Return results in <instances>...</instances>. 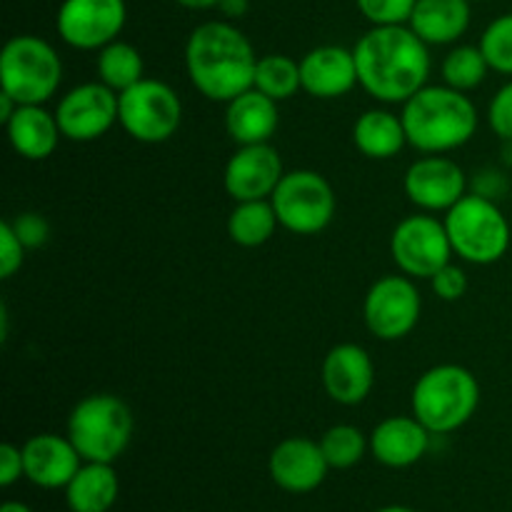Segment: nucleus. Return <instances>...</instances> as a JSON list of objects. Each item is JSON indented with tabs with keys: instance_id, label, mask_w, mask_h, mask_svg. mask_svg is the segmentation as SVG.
<instances>
[{
	"instance_id": "obj_10",
	"label": "nucleus",
	"mask_w": 512,
	"mask_h": 512,
	"mask_svg": "<svg viewBox=\"0 0 512 512\" xmlns=\"http://www.w3.org/2000/svg\"><path fill=\"white\" fill-rule=\"evenodd\" d=\"M448 228L433 215H410L400 220L390 238V255L408 278H433L453 258Z\"/></svg>"
},
{
	"instance_id": "obj_36",
	"label": "nucleus",
	"mask_w": 512,
	"mask_h": 512,
	"mask_svg": "<svg viewBox=\"0 0 512 512\" xmlns=\"http://www.w3.org/2000/svg\"><path fill=\"white\" fill-rule=\"evenodd\" d=\"M10 225H13L15 235H18L20 243H23L25 248H40V245L48 243L50 238L48 220L38 213L18 215V218L10 220Z\"/></svg>"
},
{
	"instance_id": "obj_26",
	"label": "nucleus",
	"mask_w": 512,
	"mask_h": 512,
	"mask_svg": "<svg viewBox=\"0 0 512 512\" xmlns=\"http://www.w3.org/2000/svg\"><path fill=\"white\" fill-rule=\"evenodd\" d=\"M278 225V215L270 200H245L230 213L228 235L240 248H260L273 238Z\"/></svg>"
},
{
	"instance_id": "obj_4",
	"label": "nucleus",
	"mask_w": 512,
	"mask_h": 512,
	"mask_svg": "<svg viewBox=\"0 0 512 512\" xmlns=\"http://www.w3.org/2000/svg\"><path fill=\"white\" fill-rule=\"evenodd\" d=\"M413 415L433 435L463 428L480 405V383L463 365H435L413 388Z\"/></svg>"
},
{
	"instance_id": "obj_22",
	"label": "nucleus",
	"mask_w": 512,
	"mask_h": 512,
	"mask_svg": "<svg viewBox=\"0 0 512 512\" xmlns=\"http://www.w3.org/2000/svg\"><path fill=\"white\" fill-rule=\"evenodd\" d=\"M5 128L13 150L25 160L50 158L63 135L55 113H48L43 105H18Z\"/></svg>"
},
{
	"instance_id": "obj_11",
	"label": "nucleus",
	"mask_w": 512,
	"mask_h": 512,
	"mask_svg": "<svg viewBox=\"0 0 512 512\" xmlns=\"http://www.w3.org/2000/svg\"><path fill=\"white\" fill-rule=\"evenodd\" d=\"M423 310L418 288L408 275H388L373 283L365 295L363 318L380 340H400L415 330Z\"/></svg>"
},
{
	"instance_id": "obj_34",
	"label": "nucleus",
	"mask_w": 512,
	"mask_h": 512,
	"mask_svg": "<svg viewBox=\"0 0 512 512\" xmlns=\"http://www.w3.org/2000/svg\"><path fill=\"white\" fill-rule=\"evenodd\" d=\"M488 120L495 135H500V138L512 143V80L508 85H503L495 93V98L490 100Z\"/></svg>"
},
{
	"instance_id": "obj_37",
	"label": "nucleus",
	"mask_w": 512,
	"mask_h": 512,
	"mask_svg": "<svg viewBox=\"0 0 512 512\" xmlns=\"http://www.w3.org/2000/svg\"><path fill=\"white\" fill-rule=\"evenodd\" d=\"M25 478V465H23V448H15L13 443L0 445V485L10 488Z\"/></svg>"
},
{
	"instance_id": "obj_21",
	"label": "nucleus",
	"mask_w": 512,
	"mask_h": 512,
	"mask_svg": "<svg viewBox=\"0 0 512 512\" xmlns=\"http://www.w3.org/2000/svg\"><path fill=\"white\" fill-rule=\"evenodd\" d=\"M280 123L278 100L250 88L233 98L225 110V128L238 145L270 143Z\"/></svg>"
},
{
	"instance_id": "obj_38",
	"label": "nucleus",
	"mask_w": 512,
	"mask_h": 512,
	"mask_svg": "<svg viewBox=\"0 0 512 512\" xmlns=\"http://www.w3.org/2000/svg\"><path fill=\"white\" fill-rule=\"evenodd\" d=\"M15 110H18V100L5 93V90H0V123H8Z\"/></svg>"
},
{
	"instance_id": "obj_30",
	"label": "nucleus",
	"mask_w": 512,
	"mask_h": 512,
	"mask_svg": "<svg viewBox=\"0 0 512 512\" xmlns=\"http://www.w3.org/2000/svg\"><path fill=\"white\" fill-rule=\"evenodd\" d=\"M490 65L485 60L483 50L475 48V45H460V48H453L443 60V80L445 85L455 90H468L478 88L480 83L488 75Z\"/></svg>"
},
{
	"instance_id": "obj_19",
	"label": "nucleus",
	"mask_w": 512,
	"mask_h": 512,
	"mask_svg": "<svg viewBox=\"0 0 512 512\" xmlns=\"http://www.w3.org/2000/svg\"><path fill=\"white\" fill-rule=\"evenodd\" d=\"M300 80L303 90L313 98L333 100L343 98L358 83V63L355 53L340 45H320L300 60Z\"/></svg>"
},
{
	"instance_id": "obj_31",
	"label": "nucleus",
	"mask_w": 512,
	"mask_h": 512,
	"mask_svg": "<svg viewBox=\"0 0 512 512\" xmlns=\"http://www.w3.org/2000/svg\"><path fill=\"white\" fill-rule=\"evenodd\" d=\"M480 50H483L490 70L512 75V13L500 15L485 28L483 38H480Z\"/></svg>"
},
{
	"instance_id": "obj_6",
	"label": "nucleus",
	"mask_w": 512,
	"mask_h": 512,
	"mask_svg": "<svg viewBox=\"0 0 512 512\" xmlns=\"http://www.w3.org/2000/svg\"><path fill=\"white\" fill-rule=\"evenodd\" d=\"M63 80V63L55 48L35 35H15L0 53V90L18 105H43Z\"/></svg>"
},
{
	"instance_id": "obj_3",
	"label": "nucleus",
	"mask_w": 512,
	"mask_h": 512,
	"mask_svg": "<svg viewBox=\"0 0 512 512\" xmlns=\"http://www.w3.org/2000/svg\"><path fill=\"white\" fill-rule=\"evenodd\" d=\"M408 143L428 155H443L468 143L478 130L473 100L450 85H425L403 103Z\"/></svg>"
},
{
	"instance_id": "obj_20",
	"label": "nucleus",
	"mask_w": 512,
	"mask_h": 512,
	"mask_svg": "<svg viewBox=\"0 0 512 512\" xmlns=\"http://www.w3.org/2000/svg\"><path fill=\"white\" fill-rule=\"evenodd\" d=\"M430 430L415 415H395L375 425L370 435V453L385 468H410L430 448Z\"/></svg>"
},
{
	"instance_id": "obj_13",
	"label": "nucleus",
	"mask_w": 512,
	"mask_h": 512,
	"mask_svg": "<svg viewBox=\"0 0 512 512\" xmlns=\"http://www.w3.org/2000/svg\"><path fill=\"white\" fill-rule=\"evenodd\" d=\"M125 25V0H65L58 33L70 48L100 50L118 40Z\"/></svg>"
},
{
	"instance_id": "obj_1",
	"label": "nucleus",
	"mask_w": 512,
	"mask_h": 512,
	"mask_svg": "<svg viewBox=\"0 0 512 512\" xmlns=\"http://www.w3.org/2000/svg\"><path fill=\"white\" fill-rule=\"evenodd\" d=\"M353 53L358 83L380 103H405L428 83V43L410 25H375Z\"/></svg>"
},
{
	"instance_id": "obj_39",
	"label": "nucleus",
	"mask_w": 512,
	"mask_h": 512,
	"mask_svg": "<svg viewBox=\"0 0 512 512\" xmlns=\"http://www.w3.org/2000/svg\"><path fill=\"white\" fill-rule=\"evenodd\" d=\"M218 8L230 18H240V15L248 13V0H220Z\"/></svg>"
},
{
	"instance_id": "obj_33",
	"label": "nucleus",
	"mask_w": 512,
	"mask_h": 512,
	"mask_svg": "<svg viewBox=\"0 0 512 512\" xmlns=\"http://www.w3.org/2000/svg\"><path fill=\"white\" fill-rule=\"evenodd\" d=\"M25 245L20 243V238L15 235L10 220L0 223V278H13L20 270L25 258Z\"/></svg>"
},
{
	"instance_id": "obj_42",
	"label": "nucleus",
	"mask_w": 512,
	"mask_h": 512,
	"mask_svg": "<svg viewBox=\"0 0 512 512\" xmlns=\"http://www.w3.org/2000/svg\"><path fill=\"white\" fill-rule=\"evenodd\" d=\"M378 512H418V510L405 508V505H388V508H380Z\"/></svg>"
},
{
	"instance_id": "obj_16",
	"label": "nucleus",
	"mask_w": 512,
	"mask_h": 512,
	"mask_svg": "<svg viewBox=\"0 0 512 512\" xmlns=\"http://www.w3.org/2000/svg\"><path fill=\"white\" fill-rule=\"evenodd\" d=\"M270 478L285 493L305 495L320 488L330 465L320 443L308 438H288L270 453Z\"/></svg>"
},
{
	"instance_id": "obj_7",
	"label": "nucleus",
	"mask_w": 512,
	"mask_h": 512,
	"mask_svg": "<svg viewBox=\"0 0 512 512\" xmlns=\"http://www.w3.org/2000/svg\"><path fill=\"white\" fill-rule=\"evenodd\" d=\"M453 250L473 265H493L508 253L510 223L485 195H465L445 215Z\"/></svg>"
},
{
	"instance_id": "obj_9",
	"label": "nucleus",
	"mask_w": 512,
	"mask_h": 512,
	"mask_svg": "<svg viewBox=\"0 0 512 512\" xmlns=\"http://www.w3.org/2000/svg\"><path fill=\"white\" fill-rule=\"evenodd\" d=\"M278 223L295 235H315L330 225L335 215V193L315 170L285 173L270 195Z\"/></svg>"
},
{
	"instance_id": "obj_23",
	"label": "nucleus",
	"mask_w": 512,
	"mask_h": 512,
	"mask_svg": "<svg viewBox=\"0 0 512 512\" xmlns=\"http://www.w3.org/2000/svg\"><path fill=\"white\" fill-rule=\"evenodd\" d=\"M410 28L428 45L455 43L470 25L468 0H418Z\"/></svg>"
},
{
	"instance_id": "obj_32",
	"label": "nucleus",
	"mask_w": 512,
	"mask_h": 512,
	"mask_svg": "<svg viewBox=\"0 0 512 512\" xmlns=\"http://www.w3.org/2000/svg\"><path fill=\"white\" fill-rule=\"evenodd\" d=\"M355 3L373 25H403L410 20L418 0H355Z\"/></svg>"
},
{
	"instance_id": "obj_17",
	"label": "nucleus",
	"mask_w": 512,
	"mask_h": 512,
	"mask_svg": "<svg viewBox=\"0 0 512 512\" xmlns=\"http://www.w3.org/2000/svg\"><path fill=\"white\" fill-rule=\"evenodd\" d=\"M325 393L340 405H360L375 383V365L368 350L355 343H340L325 355L323 370Z\"/></svg>"
},
{
	"instance_id": "obj_12",
	"label": "nucleus",
	"mask_w": 512,
	"mask_h": 512,
	"mask_svg": "<svg viewBox=\"0 0 512 512\" xmlns=\"http://www.w3.org/2000/svg\"><path fill=\"white\" fill-rule=\"evenodd\" d=\"M120 95L105 83H83L68 90L55 108L60 133L73 143L98 140L118 123Z\"/></svg>"
},
{
	"instance_id": "obj_18",
	"label": "nucleus",
	"mask_w": 512,
	"mask_h": 512,
	"mask_svg": "<svg viewBox=\"0 0 512 512\" xmlns=\"http://www.w3.org/2000/svg\"><path fill=\"white\" fill-rule=\"evenodd\" d=\"M80 453L70 438L43 433L33 435L23 445V465L25 478L43 490L68 488L70 480L80 470Z\"/></svg>"
},
{
	"instance_id": "obj_35",
	"label": "nucleus",
	"mask_w": 512,
	"mask_h": 512,
	"mask_svg": "<svg viewBox=\"0 0 512 512\" xmlns=\"http://www.w3.org/2000/svg\"><path fill=\"white\" fill-rule=\"evenodd\" d=\"M430 285H433L435 295H438L440 300L453 303V300L463 298L465 290H468V275H465L463 268L448 263L443 270H438V273L430 278Z\"/></svg>"
},
{
	"instance_id": "obj_41",
	"label": "nucleus",
	"mask_w": 512,
	"mask_h": 512,
	"mask_svg": "<svg viewBox=\"0 0 512 512\" xmlns=\"http://www.w3.org/2000/svg\"><path fill=\"white\" fill-rule=\"evenodd\" d=\"M0 512H33V510H30L25 503H18V500H8V503H3Z\"/></svg>"
},
{
	"instance_id": "obj_27",
	"label": "nucleus",
	"mask_w": 512,
	"mask_h": 512,
	"mask_svg": "<svg viewBox=\"0 0 512 512\" xmlns=\"http://www.w3.org/2000/svg\"><path fill=\"white\" fill-rule=\"evenodd\" d=\"M98 78L115 93L133 88L135 83L143 80V55L135 45L113 40L105 48H100L98 55Z\"/></svg>"
},
{
	"instance_id": "obj_24",
	"label": "nucleus",
	"mask_w": 512,
	"mask_h": 512,
	"mask_svg": "<svg viewBox=\"0 0 512 512\" xmlns=\"http://www.w3.org/2000/svg\"><path fill=\"white\" fill-rule=\"evenodd\" d=\"M120 493L113 463H85L65 488L70 512H108Z\"/></svg>"
},
{
	"instance_id": "obj_29",
	"label": "nucleus",
	"mask_w": 512,
	"mask_h": 512,
	"mask_svg": "<svg viewBox=\"0 0 512 512\" xmlns=\"http://www.w3.org/2000/svg\"><path fill=\"white\" fill-rule=\"evenodd\" d=\"M370 440L355 425H333L320 438V450L328 460L330 470H350L363 460Z\"/></svg>"
},
{
	"instance_id": "obj_28",
	"label": "nucleus",
	"mask_w": 512,
	"mask_h": 512,
	"mask_svg": "<svg viewBox=\"0 0 512 512\" xmlns=\"http://www.w3.org/2000/svg\"><path fill=\"white\" fill-rule=\"evenodd\" d=\"M260 93L270 95L273 100H290L300 88H303V80H300V63H295L293 58L280 53H270L258 58V68H255V85Z\"/></svg>"
},
{
	"instance_id": "obj_25",
	"label": "nucleus",
	"mask_w": 512,
	"mask_h": 512,
	"mask_svg": "<svg viewBox=\"0 0 512 512\" xmlns=\"http://www.w3.org/2000/svg\"><path fill=\"white\" fill-rule=\"evenodd\" d=\"M353 143L365 158H395L408 143L403 118L393 115L390 110H368L355 120Z\"/></svg>"
},
{
	"instance_id": "obj_2",
	"label": "nucleus",
	"mask_w": 512,
	"mask_h": 512,
	"mask_svg": "<svg viewBox=\"0 0 512 512\" xmlns=\"http://www.w3.org/2000/svg\"><path fill=\"white\" fill-rule=\"evenodd\" d=\"M190 83L208 100L230 103L255 85V55L250 40L235 25L210 20L190 33L185 45Z\"/></svg>"
},
{
	"instance_id": "obj_40",
	"label": "nucleus",
	"mask_w": 512,
	"mask_h": 512,
	"mask_svg": "<svg viewBox=\"0 0 512 512\" xmlns=\"http://www.w3.org/2000/svg\"><path fill=\"white\" fill-rule=\"evenodd\" d=\"M175 3L185 5V8L190 10H205V8H215V5H220V0H175Z\"/></svg>"
},
{
	"instance_id": "obj_8",
	"label": "nucleus",
	"mask_w": 512,
	"mask_h": 512,
	"mask_svg": "<svg viewBox=\"0 0 512 512\" xmlns=\"http://www.w3.org/2000/svg\"><path fill=\"white\" fill-rule=\"evenodd\" d=\"M118 120L125 133L140 143H165L178 133L183 103L168 83L143 78L120 93Z\"/></svg>"
},
{
	"instance_id": "obj_15",
	"label": "nucleus",
	"mask_w": 512,
	"mask_h": 512,
	"mask_svg": "<svg viewBox=\"0 0 512 512\" xmlns=\"http://www.w3.org/2000/svg\"><path fill=\"white\" fill-rule=\"evenodd\" d=\"M405 195L410 203L428 213H448L458 200L465 198V173L455 160L445 155H425L415 160L405 173Z\"/></svg>"
},
{
	"instance_id": "obj_14",
	"label": "nucleus",
	"mask_w": 512,
	"mask_h": 512,
	"mask_svg": "<svg viewBox=\"0 0 512 512\" xmlns=\"http://www.w3.org/2000/svg\"><path fill=\"white\" fill-rule=\"evenodd\" d=\"M283 160L270 143L240 145L225 165L223 183L235 203L245 200H270L283 180Z\"/></svg>"
},
{
	"instance_id": "obj_5",
	"label": "nucleus",
	"mask_w": 512,
	"mask_h": 512,
	"mask_svg": "<svg viewBox=\"0 0 512 512\" xmlns=\"http://www.w3.org/2000/svg\"><path fill=\"white\" fill-rule=\"evenodd\" d=\"M68 438L85 463H115L133 438V413L115 395H88L70 413Z\"/></svg>"
}]
</instances>
